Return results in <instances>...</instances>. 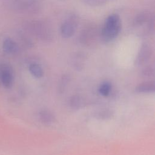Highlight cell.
Listing matches in <instances>:
<instances>
[{"mask_svg": "<svg viewBox=\"0 0 155 155\" xmlns=\"http://www.w3.org/2000/svg\"><path fill=\"white\" fill-rule=\"evenodd\" d=\"M121 29V22L119 16L113 14L109 16L105 22L101 31V38L106 42L114 39L119 33Z\"/></svg>", "mask_w": 155, "mask_h": 155, "instance_id": "6da1fadb", "label": "cell"}, {"mask_svg": "<svg viewBox=\"0 0 155 155\" xmlns=\"http://www.w3.org/2000/svg\"><path fill=\"white\" fill-rule=\"evenodd\" d=\"M13 81L14 74L12 67L5 63L0 64V84L5 88H10Z\"/></svg>", "mask_w": 155, "mask_h": 155, "instance_id": "7a4b0ae2", "label": "cell"}, {"mask_svg": "<svg viewBox=\"0 0 155 155\" xmlns=\"http://www.w3.org/2000/svg\"><path fill=\"white\" fill-rule=\"evenodd\" d=\"M31 30L39 38L42 40H48L52 38V32L49 27L43 23L36 22L31 24Z\"/></svg>", "mask_w": 155, "mask_h": 155, "instance_id": "3957f363", "label": "cell"}, {"mask_svg": "<svg viewBox=\"0 0 155 155\" xmlns=\"http://www.w3.org/2000/svg\"><path fill=\"white\" fill-rule=\"evenodd\" d=\"M78 25V21L75 17L72 16L65 21L61 25V31L62 36L65 38L71 37L75 33Z\"/></svg>", "mask_w": 155, "mask_h": 155, "instance_id": "277c9868", "label": "cell"}, {"mask_svg": "<svg viewBox=\"0 0 155 155\" xmlns=\"http://www.w3.org/2000/svg\"><path fill=\"white\" fill-rule=\"evenodd\" d=\"M151 54V50L148 45L143 44L139 51L135 61V64L137 66L145 64L150 59Z\"/></svg>", "mask_w": 155, "mask_h": 155, "instance_id": "5b68a950", "label": "cell"}, {"mask_svg": "<svg viewBox=\"0 0 155 155\" xmlns=\"http://www.w3.org/2000/svg\"><path fill=\"white\" fill-rule=\"evenodd\" d=\"M2 48L4 52L8 54H15L19 50L18 44L12 39L6 38L3 41Z\"/></svg>", "mask_w": 155, "mask_h": 155, "instance_id": "8992f818", "label": "cell"}, {"mask_svg": "<svg viewBox=\"0 0 155 155\" xmlns=\"http://www.w3.org/2000/svg\"><path fill=\"white\" fill-rule=\"evenodd\" d=\"M155 90V84L153 81H147L139 84L135 88V91L140 93H153Z\"/></svg>", "mask_w": 155, "mask_h": 155, "instance_id": "52a82bcc", "label": "cell"}, {"mask_svg": "<svg viewBox=\"0 0 155 155\" xmlns=\"http://www.w3.org/2000/svg\"><path fill=\"white\" fill-rule=\"evenodd\" d=\"M39 118L42 123L44 124H51L54 120L53 114L46 110H41L39 113Z\"/></svg>", "mask_w": 155, "mask_h": 155, "instance_id": "ba28073f", "label": "cell"}, {"mask_svg": "<svg viewBox=\"0 0 155 155\" xmlns=\"http://www.w3.org/2000/svg\"><path fill=\"white\" fill-rule=\"evenodd\" d=\"M69 104L72 108L79 109L84 104V101L82 97L79 95L72 96L69 100Z\"/></svg>", "mask_w": 155, "mask_h": 155, "instance_id": "9c48e42d", "label": "cell"}, {"mask_svg": "<svg viewBox=\"0 0 155 155\" xmlns=\"http://www.w3.org/2000/svg\"><path fill=\"white\" fill-rule=\"evenodd\" d=\"M30 73L36 78H41L43 76V70L41 67L36 63L31 64L28 68Z\"/></svg>", "mask_w": 155, "mask_h": 155, "instance_id": "30bf717a", "label": "cell"}, {"mask_svg": "<svg viewBox=\"0 0 155 155\" xmlns=\"http://www.w3.org/2000/svg\"><path fill=\"white\" fill-rule=\"evenodd\" d=\"M150 14L147 12H143L139 14L134 20V24L136 26L143 25L144 23L150 20Z\"/></svg>", "mask_w": 155, "mask_h": 155, "instance_id": "8fae6325", "label": "cell"}, {"mask_svg": "<svg viewBox=\"0 0 155 155\" xmlns=\"http://www.w3.org/2000/svg\"><path fill=\"white\" fill-rule=\"evenodd\" d=\"M111 91V84L109 82H104L101 84L99 88V93L104 96H108Z\"/></svg>", "mask_w": 155, "mask_h": 155, "instance_id": "7c38bea8", "label": "cell"}, {"mask_svg": "<svg viewBox=\"0 0 155 155\" xmlns=\"http://www.w3.org/2000/svg\"><path fill=\"white\" fill-rule=\"evenodd\" d=\"M70 81V77L67 75H64L60 79L59 85H58V90L60 93H62L65 90L67 85Z\"/></svg>", "mask_w": 155, "mask_h": 155, "instance_id": "4fadbf2b", "label": "cell"}, {"mask_svg": "<svg viewBox=\"0 0 155 155\" xmlns=\"http://www.w3.org/2000/svg\"><path fill=\"white\" fill-rule=\"evenodd\" d=\"M72 62H73V66L76 70H81L82 68V65L84 62V59L82 55L78 54L73 58Z\"/></svg>", "mask_w": 155, "mask_h": 155, "instance_id": "5bb4252c", "label": "cell"}, {"mask_svg": "<svg viewBox=\"0 0 155 155\" xmlns=\"http://www.w3.org/2000/svg\"><path fill=\"white\" fill-rule=\"evenodd\" d=\"M112 114L113 113L111 110H105L99 111L96 114V117L100 119H106L110 118Z\"/></svg>", "mask_w": 155, "mask_h": 155, "instance_id": "9a60e30c", "label": "cell"}, {"mask_svg": "<svg viewBox=\"0 0 155 155\" xmlns=\"http://www.w3.org/2000/svg\"><path fill=\"white\" fill-rule=\"evenodd\" d=\"M142 76L145 78H150L154 76V68L151 67H147L142 71Z\"/></svg>", "mask_w": 155, "mask_h": 155, "instance_id": "2e32d148", "label": "cell"}]
</instances>
